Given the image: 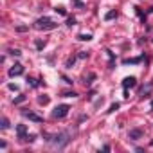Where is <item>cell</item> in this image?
I'll return each mask as SVG.
<instances>
[{
    "label": "cell",
    "mask_w": 153,
    "mask_h": 153,
    "mask_svg": "<svg viewBox=\"0 0 153 153\" xmlns=\"http://www.w3.org/2000/svg\"><path fill=\"white\" fill-rule=\"evenodd\" d=\"M38 103H40V105H47V103H49V97H47V96H40V97H38Z\"/></svg>",
    "instance_id": "10"
},
{
    "label": "cell",
    "mask_w": 153,
    "mask_h": 153,
    "mask_svg": "<svg viewBox=\"0 0 153 153\" xmlns=\"http://www.w3.org/2000/svg\"><path fill=\"white\" fill-rule=\"evenodd\" d=\"M76 24V18H68V22H67V25H74Z\"/></svg>",
    "instance_id": "17"
},
{
    "label": "cell",
    "mask_w": 153,
    "mask_h": 153,
    "mask_svg": "<svg viewBox=\"0 0 153 153\" xmlns=\"http://www.w3.org/2000/svg\"><path fill=\"white\" fill-rule=\"evenodd\" d=\"M7 126H9V121H7V119H6V117H2V128H4V130H6V128H7Z\"/></svg>",
    "instance_id": "14"
},
{
    "label": "cell",
    "mask_w": 153,
    "mask_h": 153,
    "mask_svg": "<svg viewBox=\"0 0 153 153\" xmlns=\"http://www.w3.org/2000/svg\"><path fill=\"white\" fill-rule=\"evenodd\" d=\"M115 16H117V13H115V11H110V13H106L105 18H106V20H112V18H115Z\"/></svg>",
    "instance_id": "11"
},
{
    "label": "cell",
    "mask_w": 153,
    "mask_h": 153,
    "mask_svg": "<svg viewBox=\"0 0 153 153\" xmlns=\"http://www.w3.org/2000/svg\"><path fill=\"white\" fill-rule=\"evenodd\" d=\"M140 137V130H131L130 131V139H139Z\"/></svg>",
    "instance_id": "8"
},
{
    "label": "cell",
    "mask_w": 153,
    "mask_h": 153,
    "mask_svg": "<svg viewBox=\"0 0 153 153\" xmlns=\"http://www.w3.org/2000/svg\"><path fill=\"white\" fill-rule=\"evenodd\" d=\"M67 144H68V133H59V135H56L54 140H52V146H56V148H63V146H67Z\"/></svg>",
    "instance_id": "3"
},
{
    "label": "cell",
    "mask_w": 153,
    "mask_h": 153,
    "mask_svg": "<svg viewBox=\"0 0 153 153\" xmlns=\"http://www.w3.org/2000/svg\"><path fill=\"white\" fill-rule=\"evenodd\" d=\"M24 99H25V97H24V96H20V97H16V99H15V103H22Z\"/></svg>",
    "instance_id": "18"
},
{
    "label": "cell",
    "mask_w": 153,
    "mask_h": 153,
    "mask_svg": "<svg viewBox=\"0 0 153 153\" xmlns=\"http://www.w3.org/2000/svg\"><path fill=\"white\" fill-rule=\"evenodd\" d=\"M117 108H119V105H117V103H115V105H112V106H110V110H108V112H115V110H117Z\"/></svg>",
    "instance_id": "16"
},
{
    "label": "cell",
    "mask_w": 153,
    "mask_h": 153,
    "mask_svg": "<svg viewBox=\"0 0 153 153\" xmlns=\"http://www.w3.org/2000/svg\"><path fill=\"white\" fill-rule=\"evenodd\" d=\"M56 13H59V15H63V16H65V15H67V11H65V9H63V7H58V9H56Z\"/></svg>",
    "instance_id": "15"
},
{
    "label": "cell",
    "mask_w": 153,
    "mask_h": 153,
    "mask_svg": "<svg viewBox=\"0 0 153 153\" xmlns=\"http://www.w3.org/2000/svg\"><path fill=\"white\" fill-rule=\"evenodd\" d=\"M137 85V79L133 78V76H130V78H124V81H123V87L124 88H133Z\"/></svg>",
    "instance_id": "6"
},
{
    "label": "cell",
    "mask_w": 153,
    "mask_h": 153,
    "mask_svg": "<svg viewBox=\"0 0 153 153\" xmlns=\"http://www.w3.org/2000/svg\"><path fill=\"white\" fill-rule=\"evenodd\" d=\"M16 29H18L20 33H24V31H27V27H24V25H20V27H16Z\"/></svg>",
    "instance_id": "19"
},
{
    "label": "cell",
    "mask_w": 153,
    "mask_h": 153,
    "mask_svg": "<svg viewBox=\"0 0 153 153\" xmlns=\"http://www.w3.org/2000/svg\"><path fill=\"white\" fill-rule=\"evenodd\" d=\"M43 47H45V42H42V40H38V42H36V49H38V51H42Z\"/></svg>",
    "instance_id": "12"
},
{
    "label": "cell",
    "mask_w": 153,
    "mask_h": 153,
    "mask_svg": "<svg viewBox=\"0 0 153 153\" xmlns=\"http://www.w3.org/2000/svg\"><path fill=\"white\" fill-rule=\"evenodd\" d=\"M22 74H24V67H22L20 63L13 65V67L9 68V78H16V76H22Z\"/></svg>",
    "instance_id": "5"
},
{
    "label": "cell",
    "mask_w": 153,
    "mask_h": 153,
    "mask_svg": "<svg viewBox=\"0 0 153 153\" xmlns=\"http://www.w3.org/2000/svg\"><path fill=\"white\" fill-rule=\"evenodd\" d=\"M24 115H25V117H29L31 121H36V123H42V117H40V115H36V114H33V112H24Z\"/></svg>",
    "instance_id": "7"
},
{
    "label": "cell",
    "mask_w": 153,
    "mask_h": 153,
    "mask_svg": "<svg viewBox=\"0 0 153 153\" xmlns=\"http://www.w3.org/2000/svg\"><path fill=\"white\" fill-rule=\"evenodd\" d=\"M16 133H18V139H22V140H29V142L34 140V135H29V133H27L25 124H18V126H16Z\"/></svg>",
    "instance_id": "2"
},
{
    "label": "cell",
    "mask_w": 153,
    "mask_h": 153,
    "mask_svg": "<svg viewBox=\"0 0 153 153\" xmlns=\"http://www.w3.org/2000/svg\"><path fill=\"white\" fill-rule=\"evenodd\" d=\"M68 110H70V108H68V105H59V106H56V108H54L52 115H54L56 119H63V117L68 114Z\"/></svg>",
    "instance_id": "4"
},
{
    "label": "cell",
    "mask_w": 153,
    "mask_h": 153,
    "mask_svg": "<svg viewBox=\"0 0 153 153\" xmlns=\"http://www.w3.org/2000/svg\"><path fill=\"white\" fill-rule=\"evenodd\" d=\"M34 27H36V29H40V31H52V29H56V27H58V24H56V22H52L51 18H40V20H36Z\"/></svg>",
    "instance_id": "1"
},
{
    "label": "cell",
    "mask_w": 153,
    "mask_h": 153,
    "mask_svg": "<svg viewBox=\"0 0 153 153\" xmlns=\"http://www.w3.org/2000/svg\"><path fill=\"white\" fill-rule=\"evenodd\" d=\"M78 40H81V42H88V40H92V34H79Z\"/></svg>",
    "instance_id": "9"
},
{
    "label": "cell",
    "mask_w": 153,
    "mask_h": 153,
    "mask_svg": "<svg viewBox=\"0 0 153 153\" xmlns=\"http://www.w3.org/2000/svg\"><path fill=\"white\" fill-rule=\"evenodd\" d=\"M9 54H13V56H20L22 52H20L18 49H9Z\"/></svg>",
    "instance_id": "13"
}]
</instances>
